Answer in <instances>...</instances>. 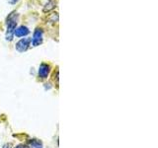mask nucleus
<instances>
[{
  "mask_svg": "<svg viewBox=\"0 0 158 148\" xmlns=\"http://www.w3.org/2000/svg\"><path fill=\"white\" fill-rule=\"evenodd\" d=\"M3 148H13V145L11 143H6V144L3 145Z\"/></svg>",
  "mask_w": 158,
  "mask_h": 148,
  "instance_id": "obj_8",
  "label": "nucleus"
},
{
  "mask_svg": "<svg viewBox=\"0 0 158 148\" xmlns=\"http://www.w3.org/2000/svg\"><path fill=\"white\" fill-rule=\"evenodd\" d=\"M43 36H44V32L41 28H37L35 30L34 35H33V39H31L33 47H38L43 43Z\"/></svg>",
  "mask_w": 158,
  "mask_h": 148,
  "instance_id": "obj_2",
  "label": "nucleus"
},
{
  "mask_svg": "<svg viewBox=\"0 0 158 148\" xmlns=\"http://www.w3.org/2000/svg\"><path fill=\"white\" fill-rule=\"evenodd\" d=\"M29 34H30V30L26 26H20L15 30L14 36H16L18 38H21V37L28 36Z\"/></svg>",
  "mask_w": 158,
  "mask_h": 148,
  "instance_id": "obj_5",
  "label": "nucleus"
},
{
  "mask_svg": "<svg viewBox=\"0 0 158 148\" xmlns=\"http://www.w3.org/2000/svg\"><path fill=\"white\" fill-rule=\"evenodd\" d=\"M19 15L16 11H13L9 14V16L6 19V25H7V31H6V39L11 42L14 37V32L16 30V26L18 23Z\"/></svg>",
  "mask_w": 158,
  "mask_h": 148,
  "instance_id": "obj_1",
  "label": "nucleus"
},
{
  "mask_svg": "<svg viewBox=\"0 0 158 148\" xmlns=\"http://www.w3.org/2000/svg\"><path fill=\"white\" fill-rule=\"evenodd\" d=\"M16 148H29L27 145H25V144H19L16 146Z\"/></svg>",
  "mask_w": 158,
  "mask_h": 148,
  "instance_id": "obj_9",
  "label": "nucleus"
},
{
  "mask_svg": "<svg viewBox=\"0 0 158 148\" xmlns=\"http://www.w3.org/2000/svg\"><path fill=\"white\" fill-rule=\"evenodd\" d=\"M30 145L32 148H43V143L39 139H32L30 140Z\"/></svg>",
  "mask_w": 158,
  "mask_h": 148,
  "instance_id": "obj_7",
  "label": "nucleus"
},
{
  "mask_svg": "<svg viewBox=\"0 0 158 148\" xmlns=\"http://www.w3.org/2000/svg\"><path fill=\"white\" fill-rule=\"evenodd\" d=\"M30 44H31V39L24 38V39H20V41L16 43L15 47H16V49L19 52H24L30 47Z\"/></svg>",
  "mask_w": 158,
  "mask_h": 148,
  "instance_id": "obj_3",
  "label": "nucleus"
},
{
  "mask_svg": "<svg viewBox=\"0 0 158 148\" xmlns=\"http://www.w3.org/2000/svg\"><path fill=\"white\" fill-rule=\"evenodd\" d=\"M56 0H48V1L44 5L43 11L44 13H48L52 11L53 9H56Z\"/></svg>",
  "mask_w": 158,
  "mask_h": 148,
  "instance_id": "obj_6",
  "label": "nucleus"
},
{
  "mask_svg": "<svg viewBox=\"0 0 158 148\" xmlns=\"http://www.w3.org/2000/svg\"><path fill=\"white\" fill-rule=\"evenodd\" d=\"M8 1H9V3H10V4L14 5V4H16V3L19 1V0H8Z\"/></svg>",
  "mask_w": 158,
  "mask_h": 148,
  "instance_id": "obj_10",
  "label": "nucleus"
},
{
  "mask_svg": "<svg viewBox=\"0 0 158 148\" xmlns=\"http://www.w3.org/2000/svg\"><path fill=\"white\" fill-rule=\"evenodd\" d=\"M51 71V66L47 63H42L39 68V77L44 79L48 76V73Z\"/></svg>",
  "mask_w": 158,
  "mask_h": 148,
  "instance_id": "obj_4",
  "label": "nucleus"
}]
</instances>
